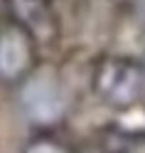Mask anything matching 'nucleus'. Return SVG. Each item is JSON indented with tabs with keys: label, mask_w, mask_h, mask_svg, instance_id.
Returning a JSON list of instances; mask_svg holds the SVG:
<instances>
[{
	"label": "nucleus",
	"mask_w": 145,
	"mask_h": 153,
	"mask_svg": "<svg viewBox=\"0 0 145 153\" xmlns=\"http://www.w3.org/2000/svg\"><path fill=\"white\" fill-rule=\"evenodd\" d=\"M143 72L128 59H106L96 74V89L113 106H128L138 99Z\"/></svg>",
	"instance_id": "f257e3e1"
},
{
	"label": "nucleus",
	"mask_w": 145,
	"mask_h": 153,
	"mask_svg": "<svg viewBox=\"0 0 145 153\" xmlns=\"http://www.w3.org/2000/svg\"><path fill=\"white\" fill-rule=\"evenodd\" d=\"M32 45L25 27L10 25L0 32V79L15 82L30 72Z\"/></svg>",
	"instance_id": "f03ea898"
},
{
	"label": "nucleus",
	"mask_w": 145,
	"mask_h": 153,
	"mask_svg": "<svg viewBox=\"0 0 145 153\" xmlns=\"http://www.w3.org/2000/svg\"><path fill=\"white\" fill-rule=\"evenodd\" d=\"M22 104H25L27 116H32L35 121H42V123L57 121L62 114V106H64L59 87L47 76H35V79L27 82Z\"/></svg>",
	"instance_id": "7ed1b4c3"
},
{
	"label": "nucleus",
	"mask_w": 145,
	"mask_h": 153,
	"mask_svg": "<svg viewBox=\"0 0 145 153\" xmlns=\"http://www.w3.org/2000/svg\"><path fill=\"white\" fill-rule=\"evenodd\" d=\"M17 20L27 32L47 35L52 32V5L49 0H10Z\"/></svg>",
	"instance_id": "20e7f679"
},
{
	"label": "nucleus",
	"mask_w": 145,
	"mask_h": 153,
	"mask_svg": "<svg viewBox=\"0 0 145 153\" xmlns=\"http://www.w3.org/2000/svg\"><path fill=\"white\" fill-rule=\"evenodd\" d=\"M25 153H69V151L54 138H35L32 143H27Z\"/></svg>",
	"instance_id": "39448f33"
},
{
	"label": "nucleus",
	"mask_w": 145,
	"mask_h": 153,
	"mask_svg": "<svg viewBox=\"0 0 145 153\" xmlns=\"http://www.w3.org/2000/svg\"><path fill=\"white\" fill-rule=\"evenodd\" d=\"M116 153H145V133H140V136H123Z\"/></svg>",
	"instance_id": "423d86ee"
}]
</instances>
